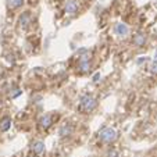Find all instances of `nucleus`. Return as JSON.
<instances>
[{
  "instance_id": "nucleus-1",
  "label": "nucleus",
  "mask_w": 157,
  "mask_h": 157,
  "mask_svg": "<svg viewBox=\"0 0 157 157\" xmlns=\"http://www.w3.org/2000/svg\"><path fill=\"white\" fill-rule=\"evenodd\" d=\"M98 106V101L92 98V96H82L81 98V101H79V109L85 113H89V111H92V110L96 109Z\"/></svg>"
},
{
  "instance_id": "nucleus-2",
  "label": "nucleus",
  "mask_w": 157,
  "mask_h": 157,
  "mask_svg": "<svg viewBox=\"0 0 157 157\" xmlns=\"http://www.w3.org/2000/svg\"><path fill=\"white\" fill-rule=\"evenodd\" d=\"M99 138H100L101 142H106V143H111L117 139V132L111 128H103L99 133Z\"/></svg>"
},
{
  "instance_id": "nucleus-3",
  "label": "nucleus",
  "mask_w": 157,
  "mask_h": 157,
  "mask_svg": "<svg viewBox=\"0 0 157 157\" xmlns=\"http://www.w3.org/2000/svg\"><path fill=\"white\" fill-rule=\"evenodd\" d=\"M78 10V4L75 0H67L65 3V13L67 14H75Z\"/></svg>"
},
{
  "instance_id": "nucleus-4",
  "label": "nucleus",
  "mask_w": 157,
  "mask_h": 157,
  "mask_svg": "<svg viewBox=\"0 0 157 157\" xmlns=\"http://www.w3.org/2000/svg\"><path fill=\"white\" fill-rule=\"evenodd\" d=\"M116 32H117V35H118V36H121V38H125V36L128 35V32H129V29H128V27L125 24H117Z\"/></svg>"
},
{
  "instance_id": "nucleus-5",
  "label": "nucleus",
  "mask_w": 157,
  "mask_h": 157,
  "mask_svg": "<svg viewBox=\"0 0 157 157\" xmlns=\"http://www.w3.org/2000/svg\"><path fill=\"white\" fill-rule=\"evenodd\" d=\"M145 42H146V38H145V35H142V33H138V35L133 36V43H135V46H138V48L143 46Z\"/></svg>"
},
{
  "instance_id": "nucleus-6",
  "label": "nucleus",
  "mask_w": 157,
  "mask_h": 157,
  "mask_svg": "<svg viewBox=\"0 0 157 157\" xmlns=\"http://www.w3.org/2000/svg\"><path fill=\"white\" fill-rule=\"evenodd\" d=\"M32 150H33V153H36V154H42L44 151V143L43 142H35L32 145Z\"/></svg>"
},
{
  "instance_id": "nucleus-7",
  "label": "nucleus",
  "mask_w": 157,
  "mask_h": 157,
  "mask_svg": "<svg viewBox=\"0 0 157 157\" xmlns=\"http://www.w3.org/2000/svg\"><path fill=\"white\" fill-rule=\"evenodd\" d=\"M29 22H31V15L28 14V13H25L24 15H21V18H20L21 27H22V28H27L28 25H29Z\"/></svg>"
},
{
  "instance_id": "nucleus-8",
  "label": "nucleus",
  "mask_w": 157,
  "mask_h": 157,
  "mask_svg": "<svg viewBox=\"0 0 157 157\" xmlns=\"http://www.w3.org/2000/svg\"><path fill=\"white\" fill-rule=\"evenodd\" d=\"M52 125V117L50 116H44L40 118V127L44 128V129H48L49 127Z\"/></svg>"
},
{
  "instance_id": "nucleus-9",
  "label": "nucleus",
  "mask_w": 157,
  "mask_h": 157,
  "mask_svg": "<svg viewBox=\"0 0 157 157\" xmlns=\"http://www.w3.org/2000/svg\"><path fill=\"white\" fill-rule=\"evenodd\" d=\"M71 132H72V127H71V125L64 124L61 128H60V135H61V136H67V135H70Z\"/></svg>"
},
{
  "instance_id": "nucleus-10",
  "label": "nucleus",
  "mask_w": 157,
  "mask_h": 157,
  "mask_svg": "<svg viewBox=\"0 0 157 157\" xmlns=\"http://www.w3.org/2000/svg\"><path fill=\"white\" fill-rule=\"evenodd\" d=\"M22 2L24 0H9V7L10 9H17L22 4Z\"/></svg>"
},
{
  "instance_id": "nucleus-11",
  "label": "nucleus",
  "mask_w": 157,
  "mask_h": 157,
  "mask_svg": "<svg viewBox=\"0 0 157 157\" xmlns=\"http://www.w3.org/2000/svg\"><path fill=\"white\" fill-rule=\"evenodd\" d=\"M10 122H11V121H10V118H4L3 121H2V127H0V128H2V131H7V129H9Z\"/></svg>"
},
{
  "instance_id": "nucleus-12",
  "label": "nucleus",
  "mask_w": 157,
  "mask_h": 157,
  "mask_svg": "<svg viewBox=\"0 0 157 157\" xmlns=\"http://www.w3.org/2000/svg\"><path fill=\"white\" fill-rule=\"evenodd\" d=\"M150 71L153 72V74H157V60H154L153 64L150 65Z\"/></svg>"
},
{
  "instance_id": "nucleus-13",
  "label": "nucleus",
  "mask_w": 157,
  "mask_h": 157,
  "mask_svg": "<svg viewBox=\"0 0 157 157\" xmlns=\"http://www.w3.org/2000/svg\"><path fill=\"white\" fill-rule=\"evenodd\" d=\"M117 156V151H110L109 153V157H116Z\"/></svg>"
}]
</instances>
